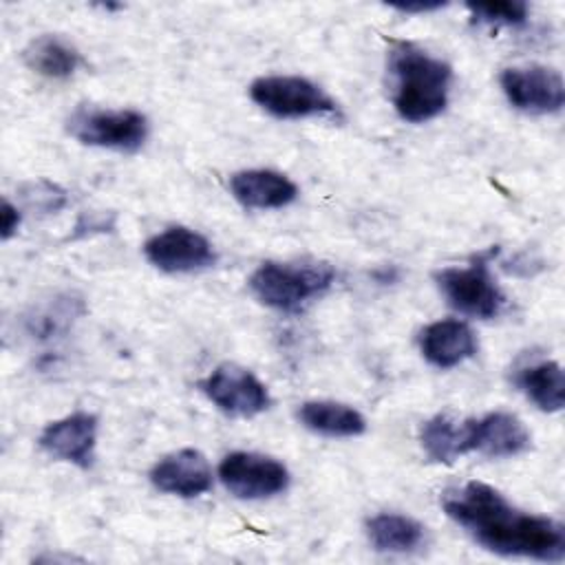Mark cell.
Returning <instances> with one entry per match:
<instances>
[{
  "label": "cell",
  "instance_id": "cell-7",
  "mask_svg": "<svg viewBox=\"0 0 565 565\" xmlns=\"http://www.w3.org/2000/svg\"><path fill=\"white\" fill-rule=\"evenodd\" d=\"M508 102L532 115L558 113L565 104V84L558 71L543 64L508 66L499 75Z\"/></svg>",
  "mask_w": 565,
  "mask_h": 565
},
{
  "label": "cell",
  "instance_id": "cell-13",
  "mask_svg": "<svg viewBox=\"0 0 565 565\" xmlns=\"http://www.w3.org/2000/svg\"><path fill=\"white\" fill-rule=\"evenodd\" d=\"M532 437L523 422L505 411L470 419V448L486 457H516L530 450Z\"/></svg>",
  "mask_w": 565,
  "mask_h": 565
},
{
  "label": "cell",
  "instance_id": "cell-6",
  "mask_svg": "<svg viewBox=\"0 0 565 565\" xmlns=\"http://www.w3.org/2000/svg\"><path fill=\"white\" fill-rule=\"evenodd\" d=\"M68 132L84 146L135 152L148 137V119L130 108L79 106L66 121Z\"/></svg>",
  "mask_w": 565,
  "mask_h": 565
},
{
  "label": "cell",
  "instance_id": "cell-4",
  "mask_svg": "<svg viewBox=\"0 0 565 565\" xmlns=\"http://www.w3.org/2000/svg\"><path fill=\"white\" fill-rule=\"evenodd\" d=\"M497 249L475 256L466 267H444L435 274L437 287L448 305L472 318H494L505 307V296L490 274V258Z\"/></svg>",
  "mask_w": 565,
  "mask_h": 565
},
{
  "label": "cell",
  "instance_id": "cell-17",
  "mask_svg": "<svg viewBox=\"0 0 565 565\" xmlns=\"http://www.w3.org/2000/svg\"><path fill=\"white\" fill-rule=\"evenodd\" d=\"M296 415L305 428L324 437H358L366 430L362 413L340 402H305L298 406Z\"/></svg>",
  "mask_w": 565,
  "mask_h": 565
},
{
  "label": "cell",
  "instance_id": "cell-8",
  "mask_svg": "<svg viewBox=\"0 0 565 565\" xmlns=\"http://www.w3.org/2000/svg\"><path fill=\"white\" fill-rule=\"evenodd\" d=\"M223 486L238 499H265L289 486V470L274 457L236 450L218 466Z\"/></svg>",
  "mask_w": 565,
  "mask_h": 565
},
{
  "label": "cell",
  "instance_id": "cell-11",
  "mask_svg": "<svg viewBox=\"0 0 565 565\" xmlns=\"http://www.w3.org/2000/svg\"><path fill=\"white\" fill-rule=\"evenodd\" d=\"M40 448L53 459L68 461L77 468H90L95 459L97 417L93 413H71L57 422H51L40 433Z\"/></svg>",
  "mask_w": 565,
  "mask_h": 565
},
{
  "label": "cell",
  "instance_id": "cell-10",
  "mask_svg": "<svg viewBox=\"0 0 565 565\" xmlns=\"http://www.w3.org/2000/svg\"><path fill=\"white\" fill-rule=\"evenodd\" d=\"M143 254L157 269L168 274L201 271L216 263L212 243L203 234L183 225H172L148 238Z\"/></svg>",
  "mask_w": 565,
  "mask_h": 565
},
{
  "label": "cell",
  "instance_id": "cell-16",
  "mask_svg": "<svg viewBox=\"0 0 565 565\" xmlns=\"http://www.w3.org/2000/svg\"><path fill=\"white\" fill-rule=\"evenodd\" d=\"M22 57L33 73L49 79H66L84 64L79 51L66 38L51 33L31 40Z\"/></svg>",
  "mask_w": 565,
  "mask_h": 565
},
{
  "label": "cell",
  "instance_id": "cell-2",
  "mask_svg": "<svg viewBox=\"0 0 565 565\" xmlns=\"http://www.w3.org/2000/svg\"><path fill=\"white\" fill-rule=\"evenodd\" d=\"M391 102L404 121L435 119L448 104L452 68L422 46L404 40L391 42L386 60Z\"/></svg>",
  "mask_w": 565,
  "mask_h": 565
},
{
  "label": "cell",
  "instance_id": "cell-5",
  "mask_svg": "<svg viewBox=\"0 0 565 565\" xmlns=\"http://www.w3.org/2000/svg\"><path fill=\"white\" fill-rule=\"evenodd\" d=\"M249 97L278 119L340 115L338 104L313 82L298 75H267L249 86Z\"/></svg>",
  "mask_w": 565,
  "mask_h": 565
},
{
  "label": "cell",
  "instance_id": "cell-1",
  "mask_svg": "<svg viewBox=\"0 0 565 565\" xmlns=\"http://www.w3.org/2000/svg\"><path fill=\"white\" fill-rule=\"evenodd\" d=\"M441 505L479 545L501 556H523L558 563L565 556L561 521L516 510L497 488L466 481L446 490Z\"/></svg>",
  "mask_w": 565,
  "mask_h": 565
},
{
  "label": "cell",
  "instance_id": "cell-24",
  "mask_svg": "<svg viewBox=\"0 0 565 565\" xmlns=\"http://www.w3.org/2000/svg\"><path fill=\"white\" fill-rule=\"evenodd\" d=\"M444 2H404V4H393V9L402 13H428L441 9Z\"/></svg>",
  "mask_w": 565,
  "mask_h": 565
},
{
  "label": "cell",
  "instance_id": "cell-23",
  "mask_svg": "<svg viewBox=\"0 0 565 565\" xmlns=\"http://www.w3.org/2000/svg\"><path fill=\"white\" fill-rule=\"evenodd\" d=\"M20 225V210L11 201H2V238H11Z\"/></svg>",
  "mask_w": 565,
  "mask_h": 565
},
{
  "label": "cell",
  "instance_id": "cell-9",
  "mask_svg": "<svg viewBox=\"0 0 565 565\" xmlns=\"http://www.w3.org/2000/svg\"><path fill=\"white\" fill-rule=\"evenodd\" d=\"M199 386L216 408L234 417H254L271 402L265 384L238 364L216 366Z\"/></svg>",
  "mask_w": 565,
  "mask_h": 565
},
{
  "label": "cell",
  "instance_id": "cell-15",
  "mask_svg": "<svg viewBox=\"0 0 565 565\" xmlns=\"http://www.w3.org/2000/svg\"><path fill=\"white\" fill-rule=\"evenodd\" d=\"M234 199L252 210H276L296 201V183L276 170H243L232 174Z\"/></svg>",
  "mask_w": 565,
  "mask_h": 565
},
{
  "label": "cell",
  "instance_id": "cell-12",
  "mask_svg": "<svg viewBox=\"0 0 565 565\" xmlns=\"http://www.w3.org/2000/svg\"><path fill=\"white\" fill-rule=\"evenodd\" d=\"M150 481L166 494L192 499L212 488V468L203 452L183 448L159 459L150 470Z\"/></svg>",
  "mask_w": 565,
  "mask_h": 565
},
{
  "label": "cell",
  "instance_id": "cell-20",
  "mask_svg": "<svg viewBox=\"0 0 565 565\" xmlns=\"http://www.w3.org/2000/svg\"><path fill=\"white\" fill-rule=\"evenodd\" d=\"M366 534L377 552H413L424 543V525L406 514L380 512L366 521Z\"/></svg>",
  "mask_w": 565,
  "mask_h": 565
},
{
  "label": "cell",
  "instance_id": "cell-14",
  "mask_svg": "<svg viewBox=\"0 0 565 565\" xmlns=\"http://www.w3.org/2000/svg\"><path fill=\"white\" fill-rule=\"evenodd\" d=\"M419 351L428 364L452 369L477 353V338L461 320H437L419 333Z\"/></svg>",
  "mask_w": 565,
  "mask_h": 565
},
{
  "label": "cell",
  "instance_id": "cell-19",
  "mask_svg": "<svg viewBox=\"0 0 565 565\" xmlns=\"http://www.w3.org/2000/svg\"><path fill=\"white\" fill-rule=\"evenodd\" d=\"M419 441L430 461L437 463H452L470 448V419L455 422L448 415H435L422 424Z\"/></svg>",
  "mask_w": 565,
  "mask_h": 565
},
{
  "label": "cell",
  "instance_id": "cell-22",
  "mask_svg": "<svg viewBox=\"0 0 565 565\" xmlns=\"http://www.w3.org/2000/svg\"><path fill=\"white\" fill-rule=\"evenodd\" d=\"M115 225V214H104V212H84L79 221L75 223L73 238L95 234V232H108Z\"/></svg>",
  "mask_w": 565,
  "mask_h": 565
},
{
  "label": "cell",
  "instance_id": "cell-18",
  "mask_svg": "<svg viewBox=\"0 0 565 565\" xmlns=\"http://www.w3.org/2000/svg\"><path fill=\"white\" fill-rule=\"evenodd\" d=\"M514 384L545 413H556L565 404V377L554 360H539L516 369Z\"/></svg>",
  "mask_w": 565,
  "mask_h": 565
},
{
  "label": "cell",
  "instance_id": "cell-3",
  "mask_svg": "<svg viewBox=\"0 0 565 565\" xmlns=\"http://www.w3.org/2000/svg\"><path fill=\"white\" fill-rule=\"evenodd\" d=\"M335 278L329 263H260L249 276L252 294L267 307L298 313L307 302L322 296Z\"/></svg>",
  "mask_w": 565,
  "mask_h": 565
},
{
  "label": "cell",
  "instance_id": "cell-21",
  "mask_svg": "<svg viewBox=\"0 0 565 565\" xmlns=\"http://www.w3.org/2000/svg\"><path fill=\"white\" fill-rule=\"evenodd\" d=\"M475 22L483 24H505L516 26L527 20L530 7L521 0H499V2H468Z\"/></svg>",
  "mask_w": 565,
  "mask_h": 565
}]
</instances>
